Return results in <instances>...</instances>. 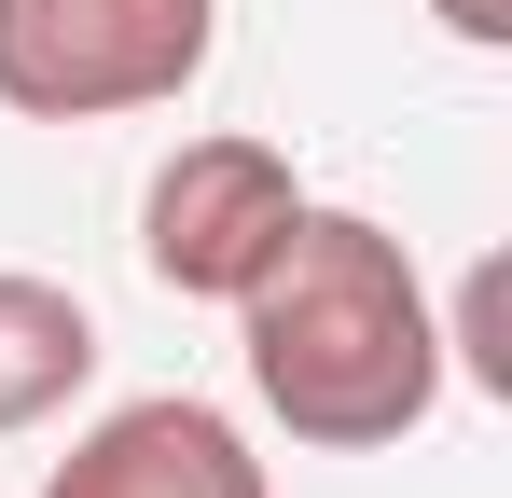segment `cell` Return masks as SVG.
I'll use <instances>...</instances> for the list:
<instances>
[{
  "mask_svg": "<svg viewBox=\"0 0 512 498\" xmlns=\"http://www.w3.org/2000/svg\"><path fill=\"white\" fill-rule=\"evenodd\" d=\"M291 208H305V180L277 139H180L139 194V263L180 305H236L263 277V249L291 236Z\"/></svg>",
  "mask_w": 512,
  "mask_h": 498,
  "instance_id": "cell-3",
  "label": "cell"
},
{
  "mask_svg": "<svg viewBox=\"0 0 512 498\" xmlns=\"http://www.w3.org/2000/svg\"><path fill=\"white\" fill-rule=\"evenodd\" d=\"M42 498H263V457H250V429L222 402H125V415H97L84 443L56 457V485Z\"/></svg>",
  "mask_w": 512,
  "mask_h": 498,
  "instance_id": "cell-4",
  "label": "cell"
},
{
  "mask_svg": "<svg viewBox=\"0 0 512 498\" xmlns=\"http://www.w3.org/2000/svg\"><path fill=\"white\" fill-rule=\"evenodd\" d=\"M236 346L250 388L291 443L319 457H374L429 429L443 402V319H429L416 249L360 208H291V236L263 249V277L236 291Z\"/></svg>",
  "mask_w": 512,
  "mask_h": 498,
  "instance_id": "cell-1",
  "label": "cell"
},
{
  "mask_svg": "<svg viewBox=\"0 0 512 498\" xmlns=\"http://www.w3.org/2000/svg\"><path fill=\"white\" fill-rule=\"evenodd\" d=\"M97 374V319L84 291H56V277H14L0 263V443L14 429H42V415H70Z\"/></svg>",
  "mask_w": 512,
  "mask_h": 498,
  "instance_id": "cell-5",
  "label": "cell"
},
{
  "mask_svg": "<svg viewBox=\"0 0 512 498\" xmlns=\"http://www.w3.org/2000/svg\"><path fill=\"white\" fill-rule=\"evenodd\" d=\"M429 14H443L457 42H485V56H499V42H512V0H429Z\"/></svg>",
  "mask_w": 512,
  "mask_h": 498,
  "instance_id": "cell-6",
  "label": "cell"
},
{
  "mask_svg": "<svg viewBox=\"0 0 512 498\" xmlns=\"http://www.w3.org/2000/svg\"><path fill=\"white\" fill-rule=\"evenodd\" d=\"M222 0H0V111L28 125H111L167 111L208 70Z\"/></svg>",
  "mask_w": 512,
  "mask_h": 498,
  "instance_id": "cell-2",
  "label": "cell"
}]
</instances>
